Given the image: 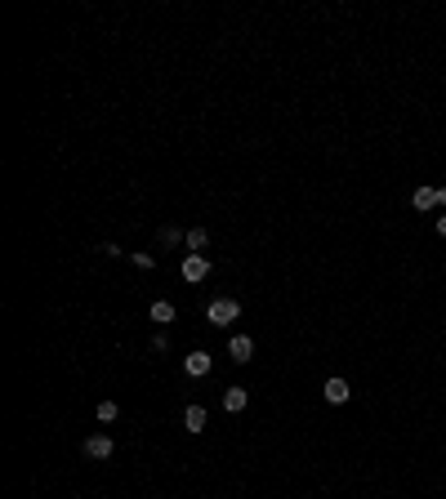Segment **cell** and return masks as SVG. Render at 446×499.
<instances>
[{
    "instance_id": "1",
    "label": "cell",
    "mask_w": 446,
    "mask_h": 499,
    "mask_svg": "<svg viewBox=\"0 0 446 499\" xmlns=\"http://www.w3.org/2000/svg\"><path fill=\"white\" fill-rule=\"evenodd\" d=\"M236 317H241V303H236V299H215V303L205 308V321L210 325H232Z\"/></svg>"
},
{
    "instance_id": "2",
    "label": "cell",
    "mask_w": 446,
    "mask_h": 499,
    "mask_svg": "<svg viewBox=\"0 0 446 499\" xmlns=\"http://www.w3.org/2000/svg\"><path fill=\"white\" fill-rule=\"evenodd\" d=\"M446 205V188H415L411 192V210H433Z\"/></svg>"
},
{
    "instance_id": "3",
    "label": "cell",
    "mask_w": 446,
    "mask_h": 499,
    "mask_svg": "<svg viewBox=\"0 0 446 499\" xmlns=\"http://www.w3.org/2000/svg\"><path fill=\"white\" fill-rule=\"evenodd\" d=\"M80 450H85V459H112V450H116V446H112L107 433H94V437H85V446H80Z\"/></svg>"
},
{
    "instance_id": "4",
    "label": "cell",
    "mask_w": 446,
    "mask_h": 499,
    "mask_svg": "<svg viewBox=\"0 0 446 499\" xmlns=\"http://www.w3.org/2000/svg\"><path fill=\"white\" fill-rule=\"evenodd\" d=\"M179 272H183V281H205L210 277V259H205V254H188Z\"/></svg>"
},
{
    "instance_id": "5",
    "label": "cell",
    "mask_w": 446,
    "mask_h": 499,
    "mask_svg": "<svg viewBox=\"0 0 446 499\" xmlns=\"http://www.w3.org/2000/svg\"><path fill=\"white\" fill-rule=\"evenodd\" d=\"M228 352H232V361H250V356H255V339H250V335H232L228 339Z\"/></svg>"
},
{
    "instance_id": "6",
    "label": "cell",
    "mask_w": 446,
    "mask_h": 499,
    "mask_svg": "<svg viewBox=\"0 0 446 499\" xmlns=\"http://www.w3.org/2000/svg\"><path fill=\"white\" fill-rule=\"evenodd\" d=\"M210 366H215V361H210L205 352H188V356H183V370H188L192 379H205V375H210Z\"/></svg>"
},
{
    "instance_id": "7",
    "label": "cell",
    "mask_w": 446,
    "mask_h": 499,
    "mask_svg": "<svg viewBox=\"0 0 446 499\" xmlns=\"http://www.w3.org/2000/svg\"><path fill=\"white\" fill-rule=\"evenodd\" d=\"M246 406H250V392L246 388H228V392H223V410H228V415H241Z\"/></svg>"
},
{
    "instance_id": "8",
    "label": "cell",
    "mask_w": 446,
    "mask_h": 499,
    "mask_svg": "<svg viewBox=\"0 0 446 499\" xmlns=\"http://www.w3.org/2000/svg\"><path fill=\"white\" fill-rule=\"evenodd\" d=\"M322 397H326L330 406H344V402H348V379H326Z\"/></svg>"
},
{
    "instance_id": "9",
    "label": "cell",
    "mask_w": 446,
    "mask_h": 499,
    "mask_svg": "<svg viewBox=\"0 0 446 499\" xmlns=\"http://www.w3.org/2000/svg\"><path fill=\"white\" fill-rule=\"evenodd\" d=\"M183 428L188 433H205V406H188L183 410Z\"/></svg>"
},
{
    "instance_id": "10",
    "label": "cell",
    "mask_w": 446,
    "mask_h": 499,
    "mask_svg": "<svg viewBox=\"0 0 446 499\" xmlns=\"http://www.w3.org/2000/svg\"><path fill=\"white\" fill-rule=\"evenodd\" d=\"M205 246H210L205 227H192V232H188V250H192V254H205Z\"/></svg>"
},
{
    "instance_id": "11",
    "label": "cell",
    "mask_w": 446,
    "mask_h": 499,
    "mask_svg": "<svg viewBox=\"0 0 446 499\" xmlns=\"http://www.w3.org/2000/svg\"><path fill=\"white\" fill-rule=\"evenodd\" d=\"M152 321L170 325V321H174V303H165V299H157V303H152Z\"/></svg>"
},
{
    "instance_id": "12",
    "label": "cell",
    "mask_w": 446,
    "mask_h": 499,
    "mask_svg": "<svg viewBox=\"0 0 446 499\" xmlns=\"http://www.w3.org/2000/svg\"><path fill=\"white\" fill-rule=\"evenodd\" d=\"M157 241H161V246H179V241H188V232H179V227H161Z\"/></svg>"
},
{
    "instance_id": "13",
    "label": "cell",
    "mask_w": 446,
    "mask_h": 499,
    "mask_svg": "<svg viewBox=\"0 0 446 499\" xmlns=\"http://www.w3.org/2000/svg\"><path fill=\"white\" fill-rule=\"evenodd\" d=\"M116 415H121V406H116V402H99V423H112Z\"/></svg>"
},
{
    "instance_id": "14",
    "label": "cell",
    "mask_w": 446,
    "mask_h": 499,
    "mask_svg": "<svg viewBox=\"0 0 446 499\" xmlns=\"http://www.w3.org/2000/svg\"><path fill=\"white\" fill-rule=\"evenodd\" d=\"M134 267H143V272H152V267H157V259H152L147 250H138V254H134Z\"/></svg>"
},
{
    "instance_id": "15",
    "label": "cell",
    "mask_w": 446,
    "mask_h": 499,
    "mask_svg": "<svg viewBox=\"0 0 446 499\" xmlns=\"http://www.w3.org/2000/svg\"><path fill=\"white\" fill-rule=\"evenodd\" d=\"M438 236H446V214H442V219H438Z\"/></svg>"
}]
</instances>
